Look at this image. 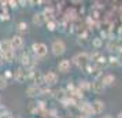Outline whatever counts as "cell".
<instances>
[{"label":"cell","instance_id":"6da1fadb","mask_svg":"<svg viewBox=\"0 0 122 118\" xmlns=\"http://www.w3.org/2000/svg\"><path fill=\"white\" fill-rule=\"evenodd\" d=\"M51 50H52V54L55 56H61L66 52V44H65L62 40H55V41L52 43Z\"/></svg>","mask_w":122,"mask_h":118},{"label":"cell","instance_id":"7a4b0ae2","mask_svg":"<svg viewBox=\"0 0 122 118\" xmlns=\"http://www.w3.org/2000/svg\"><path fill=\"white\" fill-rule=\"evenodd\" d=\"M73 61H74V63L77 65L78 67H86L89 63V55L88 54H85V52H80V54H77V55L73 58Z\"/></svg>","mask_w":122,"mask_h":118},{"label":"cell","instance_id":"3957f363","mask_svg":"<svg viewBox=\"0 0 122 118\" xmlns=\"http://www.w3.org/2000/svg\"><path fill=\"white\" fill-rule=\"evenodd\" d=\"M32 50H33L34 55L39 56V58L45 56V55H47V52H48L47 45L43 44V43H33V45H32Z\"/></svg>","mask_w":122,"mask_h":118},{"label":"cell","instance_id":"277c9868","mask_svg":"<svg viewBox=\"0 0 122 118\" xmlns=\"http://www.w3.org/2000/svg\"><path fill=\"white\" fill-rule=\"evenodd\" d=\"M10 44H11L12 51L14 50H21L23 47V39L21 36H12L11 40H10Z\"/></svg>","mask_w":122,"mask_h":118},{"label":"cell","instance_id":"5b68a950","mask_svg":"<svg viewBox=\"0 0 122 118\" xmlns=\"http://www.w3.org/2000/svg\"><path fill=\"white\" fill-rule=\"evenodd\" d=\"M58 82V76L54 72H48L44 74V84L47 85H55Z\"/></svg>","mask_w":122,"mask_h":118},{"label":"cell","instance_id":"8992f818","mask_svg":"<svg viewBox=\"0 0 122 118\" xmlns=\"http://www.w3.org/2000/svg\"><path fill=\"white\" fill-rule=\"evenodd\" d=\"M91 88H92V91H93L95 93H97V95H102L103 92H104V84L100 81V80H95L93 82H92V85H91Z\"/></svg>","mask_w":122,"mask_h":118},{"label":"cell","instance_id":"52a82bcc","mask_svg":"<svg viewBox=\"0 0 122 118\" xmlns=\"http://www.w3.org/2000/svg\"><path fill=\"white\" fill-rule=\"evenodd\" d=\"M14 78L17 80L18 82H23L26 80V70L23 67H18L15 72H14Z\"/></svg>","mask_w":122,"mask_h":118},{"label":"cell","instance_id":"ba28073f","mask_svg":"<svg viewBox=\"0 0 122 118\" xmlns=\"http://www.w3.org/2000/svg\"><path fill=\"white\" fill-rule=\"evenodd\" d=\"M40 93H41V88L39 85H32V87H28V89H26V95L29 97H36Z\"/></svg>","mask_w":122,"mask_h":118},{"label":"cell","instance_id":"9c48e42d","mask_svg":"<svg viewBox=\"0 0 122 118\" xmlns=\"http://www.w3.org/2000/svg\"><path fill=\"white\" fill-rule=\"evenodd\" d=\"M91 107H92V111H93V114H100V113H103V110H104V103L100 100H95L92 104H91Z\"/></svg>","mask_w":122,"mask_h":118},{"label":"cell","instance_id":"30bf717a","mask_svg":"<svg viewBox=\"0 0 122 118\" xmlns=\"http://www.w3.org/2000/svg\"><path fill=\"white\" fill-rule=\"evenodd\" d=\"M58 70L61 73H67L70 70V61L69 59H63L61 62L58 63Z\"/></svg>","mask_w":122,"mask_h":118},{"label":"cell","instance_id":"8fae6325","mask_svg":"<svg viewBox=\"0 0 122 118\" xmlns=\"http://www.w3.org/2000/svg\"><path fill=\"white\" fill-rule=\"evenodd\" d=\"M45 21H47V18L44 17V14H43V12H39V14H34V15H33V23H34V25H37V26L44 25Z\"/></svg>","mask_w":122,"mask_h":118},{"label":"cell","instance_id":"7c38bea8","mask_svg":"<svg viewBox=\"0 0 122 118\" xmlns=\"http://www.w3.org/2000/svg\"><path fill=\"white\" fill-rule=\"evenodd\" d=\"M0 51H1V54H7V52L12 51L11 44H10V40H3V41H0Z\"/></svg>","mask_w":122,"mask_h":118},{"label":"cell","instance_id":"4fadbf2b","mask_svg":"<svg viewBox=\"0 0 122 118\" xmlns=\"http://www.w3.org/2000/svg\"><path fill=\"white\" fill-rule=\"evenodd\" d=\"M102 82L104 84V87H111V85L115 82V77H114L112 74H107V76H104V77H103Z\"/></svg>","mask_w":122,"mask_h":118},{"label":"cell","instance_id":"5bb4252c","mask_svg":"<svg viewBox=\"0 0 122 118\" xmlns=\"http://www.w3.org/2000/svg\"><path fill=\"white\" fill-rule=\"evenodd\" d=\"M21 59H22V61H21L22 65H23V66H26V67H30V66L33 65V63H32V59H30V56H29L28 54H23Z\"/></svg>","mask_w":122,"mask_h":118},{"label":"cell","instance_id":"9a60e30c","mask_svg":"<svg viewBox=\"0 0 122 118\" xmlns=\"http://www.w3.org/2000/svg\"><path fill=\"white\" fill-rule=\"evenodd\" d=\"M92 61H95V62H97V63H106V59H104V56L102 55V54H99V52H95L93 55H92Z\"/></svg>","mask_w":122,"mask_h":118},{"label":"cell","instance_id":"2e32d148","mask_svg":"<svg viewBox=\"0 0 122 118\" xmlns=\"http://www.w3.org/2000/svg\"><path fill=\"white\" fill-rule=\"evenodd\" d=\"M3 58H4V61H7V62H11L12 59H14V51H10L7 54H3Z\"/></svg>","mask_w":122,"mask_h":118},{"label":"cell","instance_id":"e0dca14e","mask_svg":"<svg viewBox=\"0 0 122 118\" xmlns=\"http://www.w3.org/2000/svg\"><path fill=\"white\" fill-rule=\"evenodd\" d=\"M17 29L19 30V32H26V30H28V23L26 22H19L17 25Z\"/></svg>","mask_w":122,"mask_h":118},{"label":"cell","instance_id":"ac0fdd59","mask_svg":"<svg viewBox=\"0 0 122 118\" xmlns=\"http://www.w3.org/2000/svg\"><path fill=\"white\" fill-rule=\"evenodd\" d=\"M108 51H115L118 50V41H110V44L107 45Z\"/></svg>","mask_w":122,"mask_h":118},{"label":"cell","instance_id":"d6986e66","mask_svg":"<svg viewBox=\"0 0 122 118\" xmlns=\"http://www.w3.org/2000/svg\"><path fill=\"white\" fill-rule=\"evenodd\" d=\"M6 87H7V80L3 76H0V89H4Z\"/></svg>","mask_w":122,"mask_h":118},{"label":"cell","instance_id":"ffe728a7","mask_svg":"<svg viewBox=\"0 0 122 118\" xmlns=\"http://www.w3.org/2000/svg\"><path fill=\"white\" fill-rule=\"evenodd\" d=\"M93 47L95 48H100V47H102V39H95L93 40Z\"/></svg>","mask_w":122,"mask_h":118},{"label":"cell","instance_id":"44dd1931","mask_svg":"<svg viewBox=\"0 0 122 118\" xmlns=\"http://www.w3.org/2000/svg\"><path fill=\"white\" fill-rule=\"evenodd\" d=\"M47 29H48V30H51V32H52V30H55V22L50 21V22L47 23Z\"/></svg>","mask_w":122,"mask_h":118},{"label":"cell","instance_id":"7402d4cb","mask_svg":"<svg viewBox=\"0 0 122 118\" xmlns=\"http://www.w3.org/2000/svg\"><path fill=\"white\" fill-rule=\"evenodd\" d=\"M108 61H110L111 65H119V63H118V58H117V56H110V59H108Z\"/></svg>","mask_w":122,"mask_h":118},{"label":"cell","instance_id":"603a6c76","mask_svg":"<svg viewBox=\"0 0 122 118\" xmlns=\"http://www.w3.org/2000/svg\"><path fill=\"white\" fill-rule=\"evenodd\" d=\"M81 87H82L84 89H89V88H91V85H89L88 81H82V82L80 84V88H81Z\"/></svg>","mask_w":122,"mask_h":118},{"label":"cell","instance_id":"cb8c5ba5","mask_svg":"<svg viewBox=\"0 0 122 118\" xmlns=\"http://www.w3.org/2000/svg\"><path fill=\"white\" fill-rule=\"evenodd\" d=\"M56 93H58V95H56V97H58V99H63V97H65V92H63V91H56Z\"/></svg>","mask_w":122,"mask_h":118},{"label":"cell","instance_id":"d4e9b609","mask_svg":"<svg viewBox=\"0 0 122 118\" xmlns=\"http://www.w3.org/2000/svg\"><path fill=\"white\" fill-rule=\"evenodd\" d=\"M4 19H8V15H4V14H3V15H1V21H4Z\"/></svg>","mask_w":122,"mask_h":118},{"label":"cell","instance_id":"484cf974","mask_svg":"<svg viewBox=\"0 0 122 118\" xmlns=\"http://www.w3.org/2000/svg\"><path fill=\"white\" fill-rule=\"evenodd\" d=\"M119 36H121V37H122V26H121V28H119Z\"/></svg>","mask_w":122,"mask_h":118},{"label":"cell","instance_id":"4316f807","mask_svg":"<svg viewBox=\"0 0 122 118\" xmlns=\"http://www.w3.org/2000/svg\"><path fill=\"white\" fill-rule=\"evenodd\" d=\"M102 118H112V117H111V115H103Z\"/></svg>","mask_w":122,"mask_h":118},{"label":"cell","instance_id":"83f0119b","mask_svg":"<svg viewBox=\"0 0 122 118\" xmlns=\"http://www.w3.org/2000/svg\"><path fill=\"white\" fill-rule=\"evenodd\" d=\"M118 118H122V111L119 113V114H118Z\"/></svg>","mask_w":122,"mask_h":118},{"label":"cell","instance_id":"f1b7e54d","mask_svg":"<svg viewBox=\"0 0 122 118\" xmlns=\"http://www.w3.org/2000/svg\"><path fill=\"white\" fill-rule=\"evenodd\" d=\"M121 19H122V17H121Z\"/></svg>","mask_w":122,"mask_h":118}]
</instances>
